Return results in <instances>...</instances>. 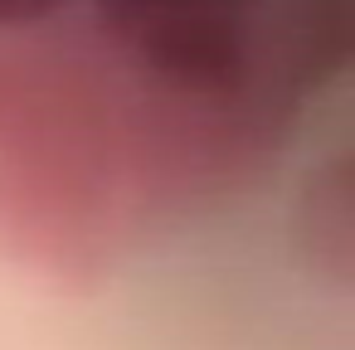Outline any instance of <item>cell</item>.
Wrapping results in <instances>:
<instances>
[{
  "label": "cell",
  "instance_id": "6da1fadb",
  "mask_svg": "<svg viewBox=\"0 0 355 350\" xmlns=\"http://www.w3.org/2000/svg\"><path fill=\"white\" fill-rule=\"evenodd\" d=\"M98 10L156 78L214 93L234 88L248 64L258 0H98Z\"/></svg>",
  "mask_w": 355,
  "mask_h": 350
},
{
  "label": "cell",
  "instance_id": "7a4b0ae2",
  "mask_svg": "<svg viewBox=\"0 0 355 350\" xmlns=\"http://www.w3.org/2000/svg\"><path fill=\"white\" fill-rule=\"evenodd\" d=\"M64 6V0H0V25H30V20H44Z\"/></svg>",
  "mask_w": 355,
  "mask_h": 350
}]
</instances>
